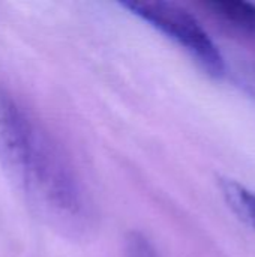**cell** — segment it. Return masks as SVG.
Here are the masks:
<instances>
[{
  "label": "cell",
  "instance_id": "cell-1",
  "mask_svg": "<svg viewBox=\"0 0 255 257\" xmlns=\"http://www.w3.org/2000/svg\"><path fill=\"white\" fill-rule=\"evenodd\" d=\"M0 164L48 223L65 230L84 224V193L71 161L5 83H0Z\"/></svg>",
  "mask_w": 255,
  "mask_h": 257
},
{
  "label": "cell",
  "instance_id": "cell-2",
  "mask_svg": "<svg viewBox=\"0 0 255 257\" xmlns=\"http://www.w3.org/2000/svg\"><path fill=\"white\" fill-rule=\"evenodd\" d=\"M120 5L179 44L209 75L219 78L225 74L219 48L197 18L180 5L164 0H129Z\"/></svg>",
  "mask_w": 255,
  "mask_h": 257
},
{
  "label": "cell",
  "instance_id": "cell-3",
  "mask_svg": "<svg viewBox=\"0 0 255 257\" xmlns=\"http://www.w3.org/2000/svg\"><path fill=\"white\" fill-rule=\"evenodd\" d=\"M203 6L218 20L255 36V5L243 0H206Z\"/></svg>",
  "mask_w": 255,
  "mask_h": 257
},
{
  "label": "cell",
  "instance_id": "cell-4",
  "mask_svg": "<svg viewBox=\"0 0 255 257\" xmlns=\"http://www.w3.org/2000/svg\"><path fill=\"white\" fill-rule=\"evenodd\" d=\"M218 187L233 214L255 230V193L230 178H219Z\"/></svg>",
  "mask_w": 255,
  "mask_h": 257
}]
</instances>
